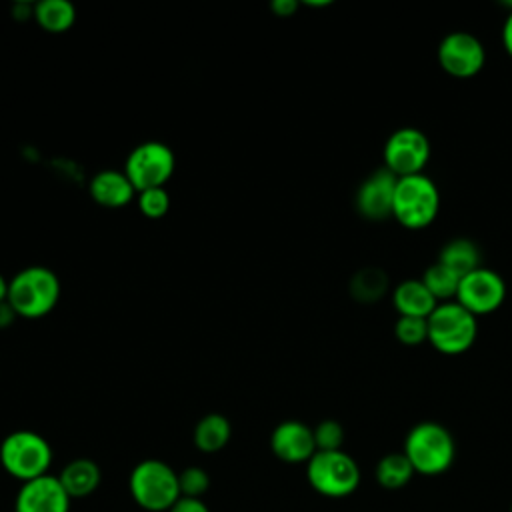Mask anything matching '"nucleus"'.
Here are the masks:
<instances>
[{
    "mask_svg": "<svg viewBox=\"0 0 512 512\" xmlns=\"http://www.w3.org/2000/svg\"><path fill=\"white\" fill-rule=\"evenodd\" d=\"M402 452L410 460L414 472L422 476H438L452 466L456 444L442 424L420 422L408 432Z\"/></svg>",
    "mask_w": 512,
    "mask_h": 512,
    "instance_id": "obj_1",
    "label": "nucleus"
},
{
    "mask_svg": "<svg viewBox=\"0 0 512 512\" xmlns=\"http://www.w3.org/2000/svg\"><path fill=\"white\" fill-rule=\"evenodd\" d=\"M60 298V280L46 266H28L8 282V302L22 318L46 316Z\"/></svg>",
    "mask_w": 512,
    "mask_h": 512,
    "instance_id": "obj_2",
    "label": "nucleus"
},
{
    "mask_svg": "<svg viewBox=\"0 0 512 512\" xmlns=\"http://www.w3.org/2000/svg\"><path fill=\"white\" fill-rule=\"evenodd\" d=\"M132 500L148 512H168L180 498L178 472L158 458L138 462L128 478Z\"/></svg>",
    "mask_w": 512,
    "mask_h": 512,
    "instance_id": "obj_3",
    "label": "nucleus"
},
{
    "mask_svg": "<svg viewBox=\"0 0 512 512\" xmlns=\"http://www.w3.org/2000/svg\"><path fill=\"white\" fill-rule=\"evenodd\" d=\"M0 464L16 480L30 482L48 474L52 448L44 436L32 430L10 432L0 444Z\"/></svg>",
    "mask_w": 512,
    "mask_h": 512,
    "instance_id": "obj_4",
    "label": "nucleus"
},
{
    "mask_svg": "<svg viewBox=\"0 0 512 512\" xmlns=\"http://www.w3.org/2000/svg\"><path fill=\"white\" fill-rule=\"evenodd\" d=\"M440 210V194L436 184L424 176H404L396 182L392 216L408 230L428 228Z\"/></svg>",
    "mask_w": 512,
    "mask_h": 512,
    "instance_id": "obj_5",
    "label": "nucleus"
},
{
    "mask_svg": "<svg viewBox=\"0 0 512 512\" xmlns=\"http://www.w3.org/2000/svg\"><path fill=\"white\" fill-rule=\"evenodd\" d=\"M478 322L456 300L442 302L428 316V342L446 356L464 354L476 340Z\"/></svg>",
    "mask_w": 512,
    "mask_h": 512,
    "instance_id": "obj_6",
    "label": "nucleus"
},
{
    "mask_svg": "<svg viewBox=\"0 0 512 512\" xmlns=\"http://www.w3.org/2000/svg\"><path fill=\"white\" fill-rule=\"evenodd\" d=\"M308 484L322 496L344 498L360 484V468L344 450L316 452L306 462Z\"/></svg>",
    "mask_w": 512,
    "mask_h": 512,
    "instance_id": "obj_7",
    "label": "nucleus"
},
{
    "mask_svg": "<svg viewBox=\"0 0 512 512\" xmlns=\"http://www.w3.org/2000/svg\"><path fill=\"white\" fill-rule=\"evenodd\" d=\"M174 152L164 142H142L126 158L124 174L136 188V192L150 188H164L174 174Z\"/></svg>",
    "mask_w": 512,
    "mask_h": 512,
    "instance_id": "obj_8",
    "label": "nucleus"
},
{
    "mask_svg": "<svg viewBox=\"0 0 512 512\" xmlns=\"http://www.w3.org/2000/svg\"><path fill=\"white\" fill-rule=\"evenodd\" d=\"M430 160V142L418 128H398L384 144V164L394 176L422 174Z\"/></svg>",
    "mask_w": 512,
    "mask_h": 512,
    "instance_id": "obj_9",
    "label": "nucleus"
},
{
    "mask_svg": "<svg viewBox=\"0 0 512 512\" xmlns=\"http://www.w3.org/2000/svg\"><path fill=\"white\" fill-rule=\"evenodd\" d=\"M506 298V284L502 276L490 268H476L460 278L456 302L474 316L490 314L502 306Z\"/></svg>",
    "mask_w": 512,
    "mask_h": 512,
    "instance_id": "obj_10",
    "label": "nucleus"
},
{
    "mask_svg": "<svg viewBox=\"0 0 512 512\" xmlns=\"http://www.w3.org/2000/svg\"><path fill=\"white\" fill-rule=\"evenodd\" d=\"M486 62L482 42L470 32H450L438 46L440 68L454 78L476 76Z\"/></svg>",
    "mask_w": 512,
    "mask_h": 512,
    "instance_id": "obj_11",
    "label": "nucleus"
},
{
    "mask_svg": "<svg viewBox=\"0 0 512 512\" xmlns=\"http://www.w3.org/2000/svg\"><path fill=\"white\" fill-rule=\"evenodd\" d=\"M70 500L58 476L44 474L20 486L14 512H70Z\"/></svg>",
    "mask_w": 512,
    "mask_h": 512,
    "instance_id": "obj_12",
    "label": "nucleus"
},
{
    "mask_svg": "<svg viewBox=\"0 0 512 512\" xmlns=\"http://www.w3.org/2000/svg\"><path fill=\"white\" fill-rule=\"evenodd\" d=\"M270 448L274 456L288 464L308 462L316 454L314 432L298 420L280 422L270 434Z\"/></svg>",
    "mask_w": 512,
    "mask_h": 512,
    "instance_id": "obj_13",
    "label": "nucleus"
},
{
    "mask_svg": "<svg viewBox=\"0 0 512 512\" xmlns=\"http://www.w3.org/2000/svg\"><path fill=\"white\" fill-rule=\"evenodd\" d=\"M398 176L390 170L380 168L368 176L356 192V208L368 220H382L392 216L394 192Z\"/></svg>",
    "mask_w": 512,
    "mask_h": 512,
    "instance_id": "obj_14",
    "label": "nucleus"
},
{
    "mask_svg": "<svg viewBox=\"0 0 512 512\" xmlns=\"http://www.w3.org/2000/svg\"><path fill=\"white\" fill-rule=\"evenodd\" d=\"M88 192L102 208H124L132 202L136 188L124 174V170H102L92 176Z\"/></svg>",
    "mask_w": 512,
    "mask_h": 512,
    "instance_id": "obj_15",
    "label": "nucleus"
},
{
    "mask_svg": "<svg viewBox=\"0 0 512 512\" xmlns=\"http://www.w3.org/2000/svg\"><path fill=\"white\" fill-rule=\"evenodd\" d=\"M392 304L400 316L428 318L438 306L422 280H404L392 292Z\"/></svg>",
    "mask_w": 512,
    "mask_h": 512,
    "instance_id": "obj_16",
    "label": "nucleus"
},
{
    "mask_svg": "<svg viewBox=\"0 0 512 512\" xmlns=\"http://www.w3.org/2000/svg\"><path fill=\"white\" fill-rule=\"evenodd\" d=\"M58 480L70 498H86L100 486L102 472L94 460L76 458L62 468Z\"/></svg>",
    "mask_w": 512,
    "mask_h": 512,
    "instance_id": "obj_17",
    "label": "nucleus"
},
{
    "mask_svg": "<svg viewBox=\"0 0 512 512\" xmlns=\"http://www.w3.org/2000/svg\"><path fill=\"white\" fill-rule=\"evenodd\" d=\"M230 436H232L230 420L222 414H216V412L202 416L196 422L194 432H192L194 446L200 452H206V454H214V452L222 450L228 444Z\"/></svg>",
    "mask_w": 512,
    "mask_h": 512,
    "instance_id": "obj_18",
    "label": "nucleus"
},
{
    "mask_svg": "<svg viewBox=\"0 0 512 512\" xmlns=\"http://www.w3.org/2000/svg\"><path fill=\"white\" fill-rule=\"evenodd\" d=\"M438 262L464 278L466 274L480 268V250L468 238H454L442 246Z\"/></svg>",
    "mask_w": 512,
    "mask_h": 512,
    "instance_id": "obj_19",
    "label": "nucleus"
},
{
    "mask_svg": "<svg viewBox=\"0 0 512 512\" xmlns=\"http://www.w3.org/2000/svg\"><path fill=\"white\" fill-rule=\"evenodd\" d=\"M32 16L46 32L60 34L74 24L76 8L66 0H42L34 4Z\"/></svg>",
    "mask_w": 512,
    "mask_h": 512,
    "instance_id": "obj_20",
    "label": "nucleus"
},
{
    "mask_svg": "<svg viewBox=\"0 0 512 512\" xmlns=\"http://www.w3.org/2000/svg\"><path fill=\"white\" fill-rule=\"evenodd\" d=\"M414 476V468L404 452H390L376 464V480L386 490L404 488Z\"/></svg>",
    "mask_w": 512,
    "mask_h": 512,
    "instance_id": "obj_21",
    "label": "nucleus"
},
{
    "mask_svg": "<svg viewBox=\"0 0 512 512\" xmlns=\"http://www.w3.org/2000/svg\"><path fill=\"white\" fill-rule=\"evenodd\" d=\"M388 288V278L380 268H362L350 280V294L362 302L370 304L382 298Z\"/></svg>",
    "mask_w": 512,
    "mask_h": 512,
    "instance_id": "obj_22",
    "label": "nucleus"
},
{
    "mask_svg": "<svg viewBox=\"0 0 512 512\" xmlns=\"http://www.w3.org/2000/svg\"><path fill=\"white\" fill-rule=\"evenodd\" d=\"M424 286L428 288V292L438 300L450 302V298H456L458 292V284H460V276L454 274L450 268H446L444 264L436 262L432 264L424 276H422Z\"/></svg>",
    "mask_w": 512,
    "mask_h": 512,
    "instance_id": "obj_23",
    "label": "nucleus"
},
{
    "mask_svg": "<svg viewBox=\"0 0 512 512\" xmlns=\"http://www.w3.org/2000/svg\"><path fill=\"white\" fill-rule=\"evenodd\" d=\"M394 336L406 346L422 344L428 340V318L400 316L394 324Z\"/></svg>",
    "mask_w": 512,
    "mask_h": 512,
    "instance_id": "obj_24",
    "label": "nucleus"
},
{
    "mask_svg": "<svg viewBox=\"0 0 512 512\" xmlns=\"http://www.w3.org/2000/svg\"><path fill=\"white\" fill-rule=\"evenodd\" d=\"M178 486L180 496L202 498V494H206V490L210 488V476L200 466H188L182 472H178Z\"/></svg>",
    "mask_w": 512,
    "mask_h": 512,
    "instance_id": "obj_25",
    "label": "nucleus"
},
{
    "mask_svg": "<svg viewBox=\"0 0 512 512\" xmlns=\"http://www.w3.org/2000/svg\"><path fill=\"white\" fill-rule=\"evenodd\" d=\"M314 432V442H316V452H334L342 450L344 444V428L336 420H322Z\"/></svg>",
    "mask_w": 512,
    "mask_h": 512,
    "instance_id": "obj_26",
    "label": "nucleus"
},
{
    "mask_svg": "<svg viewBox=\"0 0 512 512\" xmlns=\"http://www.w3.org/2000/svg\"><path fill=\"white\" fill-rule=\"evenodd\" d=\"M138 208L140 212L146 216V218H152V220H158L162 218L168 208H170V196L164 188H150V190H142L138 192Z\"/></svg>",
    "mask_w": 512,
    "mask_h": 512,
    "instance_id": "obj_27",
    "label": "nucleus"
},
{
    "mask_svg": "<svg viewBox=\"0 0 512 512\" xmlns=\"http://www.w3.org/2000/svg\"><path fill=\"white\" fill-rule=\"evenodd\" d=\"M168 512H210L208 506L202 502V498H186L180 496L176 504Z\"/></svg>",
    "mask_w": 512,
    "mask_h": 512,
    "instance_id": "obj_28",
    "label": "nucleus"
},
{
    "mask_svg": "<svg viewBox=\"0 0 512 512\" xmlns=\"http://www.w3.org/2000/svg\"><path fill=\"white\" fill-rule=\"evenodd\" d=\"M270 8H272V12H274L276 16L288 18V16H292V14L298 10V2H294V0H274V2L270 4Z\"/></svg>",
    "mask_w": 512,
    "mask_h": 512,
    "instance_id": "obj_29",
    "label": "nucleus"
},
{
    "mask_svg": "<svg viewBox=\"0 0 512 512\" xmlns=\"http://www.w3.org/2000/svg\"><path fill=\"white\" fill-rule=\"evenodd\" d=\"M510 6H512V4H510ZM502 46H504L506 54L512 58V10H510V14L506 16L504 26H502Z\"/></svg>",
    "mask_w": 512,
    "mask_h": 512,
    "instance_id": "obj_30",
    "label": "nucleus"
},
{
    "mask_svg": "<svg viewBox=\"0 0 512 512\" xmlns=\"http://www.w3.org/2000/svg\"><path fill=\"white\" fill-rule=\"evenodd\" d=\"M16 318H18V314H16V310L10 306V302H8V300L0 302V328L10 326Z\"/></svg>",
    "mask_w": 512,
    "mask_h": 512,
    "instance_id": "obj_31",
    "label": "nucleus"
},
{
    "mask_svg": "<svg viewBox=\"0 0 512 512\" xmlns=\"http://www.w3.org/2000/svg\"><path fill=\"white\" fill-rule=\"evenodd\" d=\"M8 298V280L0 274V302H4Z\"/></svg>",
    "mask_w": 512,
    "mask_h": 512,
    "instance_id": "obj_32",
    "label": "nucleus"
},
{
    "mask_svg": "<svg viewBox=\"0 0 512 512\" xmlns=\"http://www.w3.org/2000/svg\"><path fill=\"white\" fill-rule=\"evenodd\" d=\"M510 512H512V506H510Z\"/></svg>",
    "mask_w": 512,
    "mask_h": 512,
    "instance_id": "obj_33",
    "label": "nucleus"
}]
</instances>
